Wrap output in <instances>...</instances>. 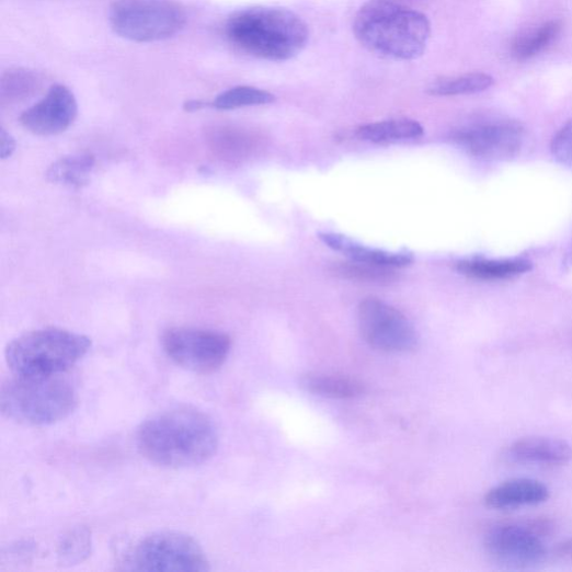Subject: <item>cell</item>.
I'll return each mask as SVG.
<instances>
[{
  "label": "cell",
  "instance_id": "obj_1",
  "mask_svg": "<svg viewBox=\"0 0 572 572\" xmlns=\"http://www.w3.org/2000/svg\"><path fill=\"white\" fill-rule=\"evenodd\" d=\"M217 427L205 413L179 408L158 413L138 428L136 444L150 464L167 469L201 466L215 455Z\"/></svg>",
  "mask_w": 572,
  "mask_h": 572
},
{
  "label": "cell",
  "instance_id": "obj_2",
  "mask_svg": "<svg viewBox=\"0 0 572 572\" xmlns=\"http://www.w3.org/2000/svg\"><path fill=\"white\" fill-rule=\"evenodd\" d=\"M357 41L384 59L412 61L424 54L431 23L421 12L390 2L370 0L354 22Z\"/></svg>",
  "mask_w": 572,
  "mask_h": 572
},
{
  "label": "cell",
  "instance_id": "obj_3",
  "mask_svg": "<svg viewBox=\"0 0 572 572\" xmlns=\"http://www.w3.org/2000/svg\"><path fill=\"white\" fill-rule=\"evenodd\" d=\"M225 33L236 47L268 61H288L299 55L309 41L307 24L285 9L256 8L242 11L227 21Z\"/></svg>",
  "mask_w": 572,
  "mask_h": 572
},
{
  "label": "cell",
  "instance_id": "obj_4",
  "mask_svg": "<svg viewBox=\"0 0 572 572\" xmlns=\"http://www.w3.org/2000/svg\"><path fill=\"white\" fill-rule=\"evenodd\" d=\"M91 346V339L84 334L59 328H43L13 340L5 357L15 376L55 377L73 368Z\"/></svg>",
  "mask_w": 572,
  "mask_h": 572
},
{
  "label": "cell",
  "instance_id": "obj_5",
  "mask_svg": "<svg viewBox=\"0 0 572 572\" xmlns=\"http://www.w3.org/2000/svg\"><path fill=\"white\" fill-rule=\"evenodd\" d=\"M3 414L20 424L47 426L69 417L78 407L75 387L61 376L8 380L0 391Z\"/></svg>",
  "mask_w": 572,
  "mask_h": 572
},
{
  "label": "cell",
  "instance_id": "obj_6",
  "mask_svg": "<svg viewBox=\"0 0 572 572\" xmlns=\"http://www.w3.org/2000/svg\"><path fill=\"white\" fill-rule=\"evenodd\" d=\"M110 23L122 37L149 43L176 35L186 13L174 0H118L111 7Z\"/></svg>",
  "mask_w": 572,
  "mask_h": 572
},
{
  "label": "cell",
  "instance_id": "obj_7",
  "mask_svg": "<svg viewBox=\"0 0 572 572\" xmlns=\"http://www.w3.org/2000/svg\"><path fill=\"white\" fill-rule=\"evenodd\" d=\"M163 352L171 362L195 374H213L227 361L232 340L222 332L178 327L161 336Z\"/></svg>",
  "mask_w": 572,
  "mask_h": 572
},
{
  "label": "cell",
  "instance_id": "obj_8",
  "mask_svg": "<svg viewBox=\"0 0 572 572\" xmlns=\"http://www.w3.org/2000/svg\"><path fill=\"white\" fill-rule=\"evenodd\" d=\"M131 569L140 571L199 572L210 569L201 545L176 531H163L142 539L130 558Z\"/></svg>",
  "mask_w": 572,
  "mask_h": 572
},
{
  "label": "cell",
  "instance_id": "obj_9",
  "mask_svg": "<svg viewBox=\"0 0 572 572\" xmlns=\"http://www.w3.org/2000/svg\"><path fill=\"white\" fill-rule=\"evenodd\" d=\"M358 324L363 338L375 351L408 354L419 347L420 338L411 321L378 298L362 301Z\"/></svg>",
  "mask_w": 572,
  "mask_h": 572
},
{
  "label": "cell",
  "instance_id": "obj_10",
  "mask_svg": "<svg viewBox=\"0 0 572 572\" xmlns=\"http://www.w3.org/2000/svg\"><path fill=\"white\" fill-rule=\"evenodd\" d=\"M544 539L526 523L504 524L491 528L484 548L492 561L510 569H530L547 558Z\"/></svg>",
  "mask_w": 572,
  "mask_h": 572
},
{
  "label": "cell",
  "instance_id": "obj_11",
  "mask_svg": "<svg viewBox=\"0 0 572 572\" xmlns=\"http://www.w3.org/2000/svg\"><path fill=\"white\" fill-rule=\"evenodd\" d=\"M454 140L474 157L508 160L523 148L524 128L511 121L485 122L457 131Z\"/></svg>",
  "mask_w": 572,
  "mask_h": 572
},
{
  "label": "cell",
  "instance_id": "obj_12",
  "mask_svg": "<svg viewBox=\"0 0 572 572\" xmlns=\"http://www.w3.org/2000/svg\"><path fill=\"white\" fill-rule=\"evenodd\" d=\"M77 117L78 102L73 92L66 85L56 84L22 114L21 124L34 135L48 137L67 131Z\"/></svg>",
  "mask_w": 572,
  "mask_h": 572
},
{
  "label": "cell",
  "instance_id": "obj_13",
  "mask_svg": "<svg viewBox=\"0 0 572 572\" xmlns=\"http://www.w3.org/2000/svg\"><path fill=\"white\" fill-rule=\"evenodd\" d=\"M506 457L511 462L557 468L572 461V446L560 438L533 436L512 443Z\"/></svg>",
  "mask_w": 572,
  "mask_h": 572
},
{
  "label": "cell",
  "instance_id": "obj_14",
  "mask_svg": "<svg viewBox=\"0 0 572 572\" xmlns=\"http://www.w3.org/2000/svg\"><path fill=\"white\" fill-rule=\"evenodd\" d=\"M550 497L549 488L534 479H511L492 488L484 496L488 507L494 510L516 508L545 503Z\"/></svg>",
  "mask_w": 572,
  "mask_h": 572
},
{
  "label": "cell",
  "instance_id": "obj_15",
  "mask_svg": "<svg viewBox=\"0 0 572 572\" xmlns=\"http://www.w3.org/2000/svg\"><path fill=\"white\" fill-rule=\"evenodd\" d=\"M319 238L327 247L345 254L355 262L389 268L407 267L414 262V258L411 253H394L367 248L345 236L322 233Z\"/></svg>",
  "mask_w": 572,
  "mask_h": 572
},
{
  "label": "cell",
  "instance_id": "obj_16",
  "mask_svg": "<svg viewBox=\"0 0 572 572\" xmlns=\"http://www.w3.org/2000/svg\"><path fill=\"white\" fill-rule=\"evenodd\" d=\"M533 270V263L525 259L489 260L473 259L457 264L461 274L480 281L511 279Z\"/></svg>",
  "mask_w": 572,
  "mask_h": 572
},
{
  "label": "cell",
  "instance_id": "obj_17",
  "mask_svg": "<svg viewBox=\"0 0 572 572\" xmlns=\"http://www.w3.org/2000/svg\"><path fill=\"white\" fill-rule=\"evenodd\" d=\"M300 386L308 392L332 399H354L367 391L366 385L356 378L327 374L305 375Z\"/></svg>",
  "mask_w": 572,
  "mask_h": 572
},
{
  "label": "cell",
  "instance_id": "obj_18",
  "mask_svg": "<svg viewBox=\"0 0 572 572\" xmlns=\"http://www.w3.org/2000/svg\"><path fill=\"white\" fill-rule=\"evenodd\" d=\"M95 159L92 155H73L55 161L47 170L46 178L50 183L72 188L88 185Z\"/></svg>",
  "mask_w": 572,
  "mask_h": 572
},
{
  "label": "cell",
  "instance_id": "obj_19",
  "mask_svg": "<svg viewBox=\"0 0 572 572\" xmlns=\"http://www.w3.org/2000/svg\"><path fill=\"white\" fill-rule=\"evenodd\" d=\"M562 31L559 21H549L518 36L511 45V55L524 62L546 50L556 42Z\"/></svg>",
  "mask_w": 572,
  "mask_h": 572
},
{
  "label": "cell",
  "instance_id": "obj_20",
  "mask_svg": "<svg viewBox=\"0 0 572 572\" xmlns=\"http://www.w3.org/2000/svg\"><path fill=\"white\" fill-rule=\"evenodd\" d=\"M424 135V129L415 121L394 119L362 126L357 129V137L374 144L393 142L399 140L417 139Z\"/></svg>",
  "mask_w": 572,
  "mask_h": 572
},
{
  "label": "cell",
  "instance_id": "obj_21",
  "mask_svg": "<svg viewBox=\"0 0 572 572\" xmlns=\"http://www.w3.org/2000/svg\"><path fill=\"white\" fill-rule=\"evenodd\" d=\"M494 84V79L485 73H469L460 77L441 78L434 81L427 92L434 96H455L483 92Z\"/></svg>",
  "mask_w": 572,
  "mask_h": 572
},
{
  "label": "cell",
  "instance_id": "obj_22",
  "mask_svg": "<svg viewBox=\"0 0 572 572\" xmlns=\"http://www.w3.org/2000/svg\"><path fill=\"white\" fill-rule=\"evenodd\" d=\"M39 76L32 70L16 68L7 71L0 81L3 102H18L31 96L41 87Z\"/></svg>",
  "mask_w": 572,
  "mask_h": 572
},
{
  "label": "cell",
  "instance_id": "obj_23",
  "mask_svg": "<svg viewBox=\"0 0 572 572\" xmlns=\"http://www.w3.org/2000/svg\"><path fill=\"white\" fill-rule=\"evenodd\" d=\"M274 94L254 88L237 87L220 93L211 103L217 110H236L245 106L266 105L275 102Z\"/></svg>",
  "mask_w": 572,
  "mask_h": 572
},
{
  "label": "cell",
  "instance_id": "obj_24",
  "mask_svg": "<svg viewBox=\"0 0 572 572\" xmlns=\"http://www.w3.org/2000/svg\"><path fill=\"white\" fill-rule=\"evenodd\" d=\"M92 539L87 528H75L62 537L57 556L62 563L77 564L82 562L91 552Z\"/></svg>",
  "mask_w": 572,
  "mask_h": 572
},
{
  "label": "cell",
  "instance_id": "obj_25",
  "mask_svg": "<svg viewBox=\"0 0 572 572\" xmlns=\"http://www.w3.org/2000/svg\"><path fill=\"white\" fill-rule=\"evenodd\" d=\"M334 273L350 279L370 283H388L396 278L393 268L355 261L340 263L334 267Z\"/></svg>",
  "mask_w": 572,
  "mask_h": 572
},
{
  "label": "cell",
  "instance_id": "obj_26",
  "mask_svg": "<svg viewBox=\"0 0 572 572\" xmlns=\"http://www.w3.org/2000/svg\"><path fill=\"white\" fill-rule=\"evenodd\" d=\"M551 151L557 162L572 169V119L553 137Z\"/></svg>",
  "mask_w": 572,
  "mask_h": 572
},
{
  "label": "cell",
  "instance_id": "obj_27",
  "mask_svg": "<svg viewBox=\"0 0 572 572\" xmlns=\"http://www.w3.org/2000/svg\"><path fill=\"white\" fill-rule=\"evenodd\" d=\"M0 141H2V144H0V150H2L0 153H2V158L7 159L11 157L16 149L15 139L9 133H7L5 129H2V134H0Z\"/></svg>",
  "mask_w": 572,
  "mask_h": 572
},
{
  "label": "cell",
  "instance_id": "obj_28",
  "mask_svg": "<svg viewBox=\"0 0 572 572\" xmlns=\"http://www.w3.org/2000/svg\"><path fill=\"white\" fill-rule=\"evenodd\" d=\"M553 554L564 561H572V538L559 542L554 549Z\"/></svg>",
  "mask_w": 572,
  "mask_h": 572
}]
</instances>
